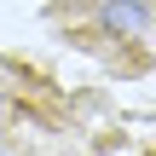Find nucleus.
Masks as SVG:
<instances>
[{"mask_svg": "<svg viewBox=\"0 0 156 156\" xmlns=\"http://www.w3.org/2000/svg\"><path fill=\"white\" fill-rule=\"evenodd\" d=\"M104 23H110L116 35H127V41H145L151 12H145V0H110V6H104Z\"/></svg>", "mask_w": 156, "mask_h": 156, "instance_id": "nucleus-1", "label": "nucleus"}]
</instances>
